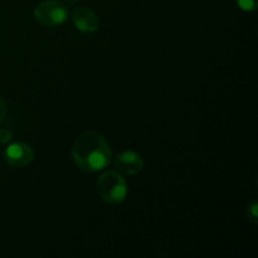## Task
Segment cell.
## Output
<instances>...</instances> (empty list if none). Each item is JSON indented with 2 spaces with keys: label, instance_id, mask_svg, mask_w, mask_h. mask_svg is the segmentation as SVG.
Masks as SVG:
<instances>
[{
  "label": "cell",
  "instance_id": "cell-1",
  "mask_svg": "<svg viewBox=\"0 0 258 258\" xmlns=\"http://www.w3.org/2000/svg\"><path fill=\"white\" fill-rule=\"evenodd\" d=\"M72 158L82 171L97 173L110 164L112 150L102 135L95 131H83L73 141Z\"/></svg>",
  "mask_w": 258,
  "mask_h": 258
},
{
  "label": "cell",
  "instance_id": "cell-2",
  "mask_svg": "<svg viewBox=\"0 0 258 258\" xmlns=\"http://www.w3.org/2000/svg\"><path fill=\"white\" fill-rule=\"evenodd\" d=\"M96 189L102 201L110 204H120L128 193L127 183L118 171H105L96 181Z\"/></svg>",
  "mask_w": 258,
  "mask_h": 258
},
{
  "label": "cell",
  "instance_id": "cell-3",
  "mask_svg": "<svg viewBox=\"0 0 258 258\" xmlns=\"http://www.w3.org/2000/svg\"><path fill=\"white\" fill-rule=\"evenodd\" d=\"M68 8L57 0L42 2L35 7L34 18L43 27H57L67 20Z\"/></svg>",
  "mask_w": 258,
  "mask_h": 258
},
{
  "label": "cell",
  "instance_id": "cell-4",
  "mask_svg": "<svg viewBox=\"0 0 258 258\" xmlns=\"http://www.w3.org/2000/svg\"><path fill=\"white\" fill-rule=\"evenodd\" d=\"M3 155L8 165L22 169L32 163L34 159V150L27 143H14L5 149Z\"/></svg>",
  "mask_w": 258,
  "mask_h": 258
},
{
  "label": "cell",
  "instance_id": "cell-5",
  "mask_svg": "<svg viewBox=\"0 0 258 258\" xmlns=\"http://www.w3.org/2000/svg\"><path fill=\"white\" fill-rule=\"evenodd\" d=\"M115 165L120 174L125 175H138L144 169V160L139 153L134 150L122 151L117 155Z\"/></svg>",
  "mask_w": 258,
  "mask_h": 258
},
{
  "label": "cell",
  "instance_id": "cell-6",
  "mask_svg": "<svg viewBox=\"0 0 258 258\" xmlns=\"http://www.w3.org/2000/svg\"><path fill=\"white\" fill-rule=\"evenodd\" d=\"M73 24L80 32L82 33H93L98 29L100 20L97 14L90 8L80 7L73 12L72 15Z\"/></svg>",
  "mask_w": 258,
  "mask_h": 258
},
{
  "label": "cell",
  "instance_id": "cell-7",
  "mask_svg": "<svg viewBox=\"0 0 258 258\" xmlns=\"http://www.w3.org/2000/svg\"><path fill=\"white\" fill-rule=\"evenodd\" d=\"M236 3L243 12H254L258 5V0H236Z\"/></svg>",
  "mask_w": 258,
  "mask_h": 258
},
{
  "label": "cell",
  "instance_id": "cell-8",
  "mask_svg": "<svg viewBox=\"0 0 258 258\" xmlns=\"http://www.w3.org/2000/svg\"><path fill=\"white\" fill-rule=\"evenodd\" d=\"M247 217H248V221L252 222L253 224L258 223V203L256 201H253L248 206V209H247Z\"/></svg>",
  "mask_w": 258,
  "mask_h": 258
},
{
  "label": "cell",
  "instance_id": "cell-9",
  "mask_svg": "<svg viewBox=\"0 0 258 258\" xmlns=\"http://www.w3.org/2000/svg\"><path fill=\"white\" fill-rule=\"evenodd\" d=\"M12 133L8 128H2L0 130V144H7L12 140Z\"/></svg>",
  "mask_w": 258,
  "mask_h": 258
},
{
  "label": "cell",
  "instance_id": "cell-10",
  "mask_svg": "<svg viewBox=\"0 0 258 258\" xmlns=\"http://www.w3.org/2000/svg\"><path fill=\"white\" fill-rule=\"evenodd\" d=\"M8 113V107H7V102H5L4 98L0 96V123L5 120Z\"/></svg>",
  "mask_w": 258,
  "mask_h": 258
},
{
  "label": "cell",
  "instance_id": "cell-11",
  "mask_svg": "<svg viewBox=\"0 0 258 258\" xmlns=\"http://www.w3.org/2000/svg\"><path fill=\"white\" fill-rule=\"evenodd\" d=\"M77 2H78V0H66V3H67V4H70V5L76 4Z\"/></svg>",
  "mask_w": 258,
  "mask_h": 258
}]
</instances>
